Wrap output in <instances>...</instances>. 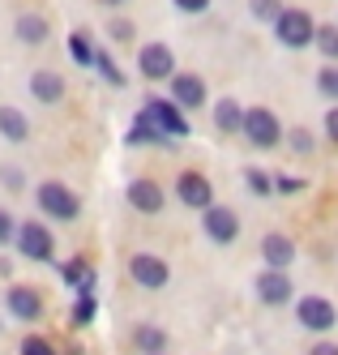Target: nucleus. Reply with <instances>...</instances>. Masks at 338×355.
Listing matches in <instances>:
<instances>
[{
    "label": "nucleus",
    "instance_id": "f257e3e1",
    "mask_svg": "<svg viewBox=\"0 0 338 355\" xmlns=\"http://www.w3.org/2000/svg\"><path fill=\"white\" fill-rule=\"evenodd\" d=\"M274 26V39L282 47H291V52H304V47H313V35H317V17L308 9H287L282 5V13L270 21Z\"/></svg>",
    "mask_w": 338,
    "mask_h": 355
},
{
    "label": "nucleus",
    "instance_id": "f03ea898",
    "mask_svg": "<svg viewBox=\"0 0 338 355\" xmlns=\"http://www.w3.org/2000/svg\"><path fill=\"white\" fill-rule=\"evenodd\" d=\"M35 206L43 210V218L73 223L77 214H82V197H77L69 184H60V180H43V184L35 189Z\"/></svg>",
    "mask_w": 338,
    "mask_h": 355
},
{
    "label": "nucleus",
    "instance_id": "7ed1b4c3",
    "mask_svg": "<svg viewBox=\"0 0 338 355\" xmlns=\"http://www.w3.org/2000/svg\"><path fill=\"white\" fill-rule=\"evenodd\" d=\"M240 137L253 150H274L282 141V120L270 107H244V124H240Z\"/></svg>",
    "mask_w": 338,
    "mask_h": 355
},
{
    "label": "nucleus",
    "instance_id": "20e7f679",
    "mask_svg": "<svg viewBox=\"0 0 338 355\" xmlns=\"http://www.w3.org/2000/svg\"><path fill=\"white\" fill-rule=\"evenodd\" d=\"M142 112L150 116L154 129H159L163 137H171V141H185V137H189V129H193L189 116H185V107H176L171 98H163V94H150L146 103H142Z\"/></svg>",
    "mask_w": 338,
    "mask_h": 355
},
{
    "label": "nucleus",
    "instance_id": "39448f33",
    "mask_svg": "<svg viewBox=\"0 0 338 355\" xmlns=\"http://www.w3.org/2000/svg\"><path fill=\"white\" fill-rule=\"evenodd\" d=\"M13 244H17V252H22L26 261H51V257H56V236H51V227H47L43 218L17 223Z\"/></svg>",
    "mask_w": 338,
    "mask_h": 355
},
{
    "label": "nucleus",
    "instance_id": "423d86ee",
    "mask_svg": "<svg viewBox=\"0 0 338 355\" xmlns=\"http://www.w3.org/2000/svg\"><path fill=\"white\" fill-rule=\"evenodd\" d=\"M296 321L300 329H308V334H330V329L338 325V309L326 300V295H300L296 300Z\"/></svg>",
    "mask_w": 338,
    "mask_h": 355
},
{
    "label": "nucleus",
    "instance_id": "0eeeda50",
    "mask_svg": "<svg viewBox=\"0 0 338 355\" xmlns=\"http://www.w3.org/2000/svg\"><path fill=\"white\" fill-rule=\"evenodd\" d=\"M128 278H133L142 291H163L171 283V266L159 252H133V257H128Z\"/></svg>",
    "mask_w": 338,
    "mask_h": 355
},
{
    "label": "nucleus",
    "instance_id": "6e6552de",
    "mask_svg": "<svg viewBox=\"0 0 338 355\" xmlns=\"http://www.w3.org/2000/svg\"><path fill=\"white\" fill-rule=\"evenodd\" d=\"M201 232L210 244H236L240 240V214L231 210V206H205L201 210Z\"/></svg>",
    "mask_w": 338,
    "mask_h": 355
},
{
    "label": "nucleus",
    "instance_id": "1a4fd4ad",
    "mask_svg": "<svg viewBox=\"0 0 338 355\" xmlns=\"http://www.w3.org/2000/svg\"><path fill=\"white\" fill-rule=\"evenodd\" d=\"M137 73L146 82H167L176 73V52L167 43H142L137 47Z\"/></svg>",
    "mask_w": 338,
    "mask_h": 355
},
{
    "label": "nucleus",
    "instance_id": "9d476101",
    "mask_svg": "<svg viewBox=\"0 0 338 355\" xmlns=\"http://www.w3.org/2000/svg\"><path fill=\"white\" fill-rule=\"evenodd\" d=\"M167 98L176 107H185V112H197V107H205V78H197V73H171L167 78Z\"/></svg>",
    "mask_w": 338,
    "mask_h": 355
},
{
    "label": "nucleus",
    "instance_id": "9b49d317",
    "mask_svg": "<svg viewBox=\"0 0 338 355\" xmlns=\"http://www.w3.org/2000/svg\"><path fill=\"white\" fill-rule=\"evenodd\" d=\"M124 201L133 206L137 214H163L167 206V193L159 180H150V175H137V180H128L124 184Z\"/></svg>",
    "mask_w": 338,
    "mask_h": 355
},
{
    "label": "nucleus",
    "instance_id": "f8f14e48",
    "mask_svg": "<svg viewBox=\"0 0 338 355\" xmlns=\"http://www.w3.org/2000/svg\"><path fill=\"white\" fill-rule=\"evenodd\" d=\"M176 197H180V206H189V210H205V206H214V184H210V175H201V171H180L176 175Z\"/></svg>",
    "mask_w": 338,
    "mask_h": 355
},
{
    "label": "nucleus",
    "instance_id": "ddd939ff",
    "mask_svg": "<svg viewBox=\"0 0 338 355\" xmlns=\"http://www.w3.org/2000/svg\"><path fill=\"white\" fill-rule=\"evenodd\" d=\"M291 295H296V287H291V274H287V270L266 266L262 274H257V300H262V304L282 309V304H291Z\"/></svg>",
    "mask_w": 338,
    "mask_h": 355
},
{
    "label": "nucleus",
    "instance_id": "4468645a",
    "mask_svg": "<svg viewBox=\"0 0 338 355\" xmlns=\"http://www.w3.org/2000/svg\"><path fill=\"white\" fill-rule=\"evenodd\" d=\"M5 309H9V317H17V321H26V325H35V321L43 317V295H39L35 287L13 283V287L5 291Z\"/></svg>",
    "mask_w": 338,
    "mask_h": 355
},
{
    "label": "nucleus",
    "instance_id": "2eb2a0df",
    "mask_svg": "<svg viewBox=\"0 0 338 355\" xmlns=\"http://www.w3.org/2000/svg\"><path fill=\"white\" fill-rule=\"evenodd\" d=\"M26 86H31V98H35V103H43V107H56L60 98H65V90H69L65 78H60V73H51V69H35Z\"/></svg>",
    "mask_w": 338,
    "mask_h": 355
},
{
    "label": "nucleus",
    "instance_id": "dca6fc26",
    "mask_svg": "<svg viewBox=\"0 0 338 355\" xmlns=\"http://www.w3.org/2000/svg\"><path fill=\"white\" fill-rule=\"evenodd\" d=\"M262 261L274 266V270H291V261H296V240L282 236V232H266L262 236Z\"/></svg>",
    "mask_w": 338,
    "mask_h": 355
},
{
    "label": "nucleus",
    "instance_id": "f3484780",
    "mask_svg": "<svg viewBox=\"0 0 338 355\" xmlns=\"http://www.w3.org/2000/svg\"><path fill=\"white\" fill-rule=\"evenodd\" d=\"M13 35H17V43H26V47H39V43H47L51 26H47V17H43V13H17Z\"/></svg>",
    "mask_w": 338,
    "mask_h": 355
},
{
    "label": "nucleus",
    "instance_id": "a211bd4d",
    "mask_svg": "<svg viewBox=\"0 0 338 355\" xmlns=\"http://www.w3.org/2000/svg\"><path fill=\"white\" fill-rule=\"evenodd\" d=\"M210 116H214V129H219V133H240V124H244V107H240L231 94H227V98H219Z\"/></svg>",
    "mask_w": 338,
    "mask_h": 355
},
{
    "label": "nucleus",
    "instance_id": "6ab92c4d",
    "mask_svg": "<svg viewBox=\"0 0 338 355\" xmlns=\"http://www.w3.org/2000/svg\"><path fill=\"white\" fill-rule=\"evenodd\" d=\"M0 137L13 141V146H22L26 137H31V120H26V112H17V107H0Z\"/></svg>",
    "mask_w": 338,
    "mask_h": 355
},
{
    "label": "nucleus",
    "instance_id": "aec40b11",
    "mask_svg": "<svg viewBox=\"0 0 338 355\" xmlns=\"http://www.w3.org/2000/svg\"><path fill=\"white\" fill-rule=\"evenodd\" d=\"M171 137H163L159 129L150 124V116L146 112H137V120H133V129L124 133V146H167Z\"/></svg>",
    "mask_w": 338,
    "mask_h": 355
},
{
    "label": "nucleus",
    "instance_id": "412c9836",
    "mask_svg": "<svg viewBox=\"0 0 338 355\" xmlns=\"http://www.w3.org/2000/svg\"><path fill=\"white\" fill-rule=\"evenodd\" d=\"M313 47L326 56V64H338V26H334V21H330V26H317Z\"/></svg>",
    "mask_w": 338,
    "mask_h": 355
},
{
    "label": "nucleus",
    "instance_id": "4be33fe9",
    "mask_svg": "<svg viewBox=\"0 0 338 355\" xmlns=\"http://www.w3.org/2000/svg\"><path fill=\"white\" fill-rule=\"evenodd\" d=\"M133 343H137L146 355H150V351H167V329H159V325H137Z\"/></svg>",
    "mask_w": 338,
    "mask_h": 355
},
{
    "label": "nucleus",
    "instance_id": "5701e85b",
    "mask_svg": "<svg viewBox=\"0 0 338 355\" xmlns=\"http://www.w3.org/2000/svg\"><path fill=\"white\" fill-rule=\"evenodd\" d=\"M90 69H99V73H103V82L124 86V73L116 69V60H112V52H108V47H94V64H90Z\"/></svg>",
    "mask_w": 338,
    "mask_h": 355
},
{
    "label": "nucleus",
    "instance_id": "b1692460",
    "mask_svg": "<svg viewBox=\"0 0 338 355\" xmlns=\"http://www.w3.org/2000/svg\"><path fill=\"white\" fill-rule=\"evenodd\" d=\"M244 184L253 189V197H270V193H274V175L262 171V167H248V171H244Z\"/></svg>",
    "mask_w": 338,
    "mask_h": 355
},
{
    "label": "nucleus",
    "instance_id": "393cba45",
    "mask_svg": "<svg viewBox=\"0 0 338 355\" xmlns=\"http://www.w3.org/2000/svg\"><path fill=\"white\" fill-rule=\"evenodd\" d=\"M69 56H73V64L90 69V64H94V47H90V39H86V35H69Z\"/></svg>",
    "mask_w": 338,
    "mask_h": 355
},
{
    "label": "nucleus",
    "instance_id": "a878e982",
    "mask_svg": "<svg viewBox=\"0 0 338 355\" xmlns=\"http://www.w3.org/2000/svg\"><path fill=\"white\" fill-rule=\"evenodd\" d=\"M282 141H287L291 150H296V155H313V150H317V137L313 133H308V129H282Z\"/></svg>",
    "mask_w": 338,
    "mask_h": 355
},
{
    "label": "nucleus",
    "instance_id": "bb28decb",
    "mask_svg": "<svg viewBox=\"0 0 338 355\" xmlns=\"http://www.w3.org/2000/svg\"><path fill=\"white\" fill-rule=\"evenodd\" d=\"M317 90L338 103V64H321V69H317Z\"/></svg>",
    "mask_w": 338,
    "mask_h": 355
},
{
    "label": "nucleus",
    "instance_id": "cd10ccee",
    "mask_svg": "<svg viewBox=\"0 0 338 355\" xmlns=\"http://www.w3.org/2000/svg\"><path fill=\"white\" fill-rule=\"evenodd\" d=\"M248 13H253L257 21H274V17L282 13V0H248Z\"/></svg>",
    "mask_w": 338,
    "mask_h": 355
},
{
    "label": "nucleus",
    "instance_id": "c85d7f7f",
    "mask_svg": "<svg viewBox=\"0 0 338 355\" xmlns=\"http://www.w3.org/2000/svg\"><path fill=\"white\" fill-rule=\"evenodd\" d=\"M17 355H56V347H51L43 334H26L22 347H17Z\"/></svg>",
    "mask_w": 338,
    "mask_h": 355
},
{
    "label": "nucleus",
    "instance_id": "c756f323",
    "mask_svg": "<svg viewBox=\"0 0 338 355\" xmlns=\"http://www.w3.org/2000/svg\"><path fill=\"white\" fill-rule=\"evenodd\" d=\"M13 236H17V218L0 206V244H13Z\"/></svg>",
    "mask_w": 338,
    "mask_h": 355
},
{
    "label": "nucleus",
    "instance_id": "7c9ffc66",
    "mask_svg": "<svg viewBox=\"0 0 338 355\" xmlns=\"http://www.w3.org/2000/svg\"><path fill=\"white\" fill-rule=\"evenodd\" d=\"M171 5H176L180 13H189V17H201L205 9H210V0H171Z\"/></svg>",
    "mask_w": 338,
    "mask_h": 355
},
{
    "label": "nucleus",
    "instance_id": "2f4dec72",
    "mask_svg": "<svg viewBox=\"0 0 338 355\" xmlns=\"http://www.w3.org/2000/svg\"><path fill=\"white\" fill-rule=\"evenodd\" d=\"M86 274H90V266H86L82 257H77V261H69V266H65V283H82Z\"/></svg>",
    "mask_w": 338,
    "mask_h": 355
},
{
    "label": "nucleus",
    "instance_id": "473e14b6",
    "mask_svg": "<svg viewBox=\"0 0 338 355\" xmlns=\"http://www.w3.org/2000/svg\"><path fill=\"white\" fill-rule=\"evenodd\" d=\"M108 35H112L116 43H128V39H133V21H112Z\"/></svg>",
    "mask_w": 338,
    "mask_h": 355
},
{
    "label": "nucleus",
    "instance_id": "72a5a7b5",
    "mask_svg": "<svg viewBox=\"0 0 338 355\" xmlns=\"http://www.w3.org/2000/svg\"><path fill=\"white\" fill-rule=\"evenodd\" d=\"M321 124H326V137H330V146H338V107H330Z\"/></svg>",
    "mask_w": 338,
    "mask_h": 355
},
{
    "label": "nucleus",
    "instance_id": "f704fd0d",
    "mask_svg": "<svg viewBox=\"0 0 338 355\" xmlns=\"http://www.w3.org/2000/svg\"><path fill=\"white\" fill-rule=\"evenodd\" d=\"M274 189H278V193H300L304 184L296 180V175H274Z\"/></svg>",
    "mask_w": 338,
    "mask_h": 355
},
{
    "label": "nucleus",
    "instance_id": "c9c22d12",
    "mask_svg": "<svg viewBox=\"0 0 338 355\" xmlns=\"http://www.w3.org/2000/svg\"><path fill=\"white\" fill-rule=\"evenodd\" d=\"M308 355H338V343H330V338L321 334V338H317L313 347H308Z\"/></svg>",
    "mask_w": 338,
    "mask_h": 355
},
{
    "label": "nucleus",
    "instance_id": "e433bc0d",
    "mask_svg": "<svg viewBox=\"0 0 338 355\" xmlns=\"http://www.w3.org/2000/svg\"><path fill=\"white\" fill-rule=\"evenodd\" d=\"M0 175H5V184H9V189H17V184H22V175H17L13 167H5V171H0Z\"/></svg>",
    "mask_w": 338,
    "mask_h": 355
},
{
    "label": "nucleus",
    "instance_id": "4c0bfd02",
    "mask_svg": "<svg viewBox=\"0 0 338 355\" xmlns=\"http://www.w3.org/2000/svg\"><path fill=\"white\" fill-rule=\"evenodd\" d=\"M103 9H120V5H128V0H99Z\"/></svg>",
    "mask_w": 338,
    "mask_h": 355
},
{
    "label": "nucleus",
    "instance_id": "58836bf2",
    "mask_svg": "<svg viewBox=\"0 0 338 355\" xmlns=\"http://www.w3.org/2000/svg\"><path fill=\"white\" fill-rule=\"evenodd\" d=\"M150 355H167V351H150Z\"/></svg>",
    "mask_w": 338,
    "mask_h": 355
}]
</instances>
